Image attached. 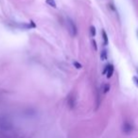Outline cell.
<instances>
[{"label":"cell","instance_id":"cell-6","mask_svg":"<svg viewBox=\"0 0 138 138\" xmlns=\"http://www.w3.org/2000/svg\"><path fill=\"white\" fill-rule=\"evenodd\" d=\"M46 4H47L48 6L52 7V8H54V9L57 8V4H56L55 0H46Z\"/></svg>","mask_w":138,"mask_h":138},{"label":"cell","instance_id":"cell-12","mask_svg":"<svg viewBox=\"0 0 138 138\" xmlns=\"http://www.w3.org/2000/svg\"><path fill=\"white\" fill-rule=\"evenodd\" d=\"M137 73H138V69H137Z\"/></svg>","mask_w":138,"mask_h":138},{"label":"cell","instance_id":"cell-7","mask_svg":"<svg viewBox=\"0 0 138 138\" xmlns=\"http://www.w3.org/2000/svg\"><path fill=\"white\" fill-rule=\"evenodd\" d=\"M110 88H111V86H110V84L106 83L103 85V93L104 94H106V93H108L109 90H110Z\"/></svg>","mask_w":138,"mask_h":138},{"label":"cell","instance_id":"cell-5","mask_svg":"<svg viewBox=\"0 0 138 138\" xmlns=\"http://www.w3.org/2000/svg\"><path fill=\"white\" fill-rule=\"evenodd\" d=\"M107 58H108V53H107V50H102L101 52H100V59L102 61H106L107 60Z\"/></svg>","mask_w":138,"mask_h":138},{"label":"cell","instance_id":"cell-9","mask_svg":"<svg viewBox=\"0 0 138 138\" xmlns=\"http://www.w3.org/2000/svg\"><path fill=\"white\" fill-rule=\"evenodd\" d=\"M73 64L76 66V68H78V69H80V68L82 67V65H81L79 62H78V61H74V62H73Z\"/></svg>","mask_w":138,"mask_h":138},{"label":"cell","instance_id":"cell-8","mask_svg":"<svg viewBox=\"0 0 138 138\" xmlns=\"http://www.w3.org/2000/svg\"><path fill=\"white\" fill-rule=\"evenodd\" d=\"M90 32H91V35L93 37L96 36V28L94 26H91L90 27Z\"/></svg>","mask_w":138,"mask_h":138},{"label":"cell","instance_id":"cell-1","mask_svg":"<svg viewBox=\"0 0 138 138\" xmlns=\"http://www.w3.org/2000/svg\"><path fill=\"white\" fill-rule=\"evenodd\" d=\"M66 26H67V29H68V31H69L70 35L72 37H75L78 34L77 26H76L75 22H74L70 17H67V18H66Z\"/></svg>","mask_w":138,"mask_h":138},{"label":"cell","instance_id":"cell-3","mask_svg":"<svg viewBox=\"0 0 138 138\" xmlns=\"http://www.w3.org/2000/svg\"><path fill=\"white\" fill-rule=\"evenodd\" d=\"M114 74V65L112 64H108L107 65V73H106V77L107 78H111Z\"/></svg>","mask_w":138,"mask_h":138},{"label":"cell","instance_id":"cell-2","mask_svg":"<svg viewBox=\"0 0 138 138\" xmlns=\"http://www.w3.org/2000/svg\"><path fill=\"white\" fill-rule=\"evenodd\" d=\"M132 130H133V127H132V123H130L129 121H125L123 123V132L129 134L132 132Z\"/></svg>","mask_w":138,"mask_h":138},{"label":"cell","instance_id":"cell-10","mask_svg":"<svg viewBox=\"0 0 138 138\" xmlns=\"http://www.w3.org/2000/svg\"><path fill=\"white\" fill-rule=\"evenodd\" d=\"M132 79H133V81H134V84L138 87V78L137 77H133Z\"/></svg>","mask_w":138,"mask_h":138},{"label":"cell","instance_id":"cell-11","mask_svg":"<svg viewBox=\"0 0 138 138\" xmlns=\"http://www.w3.org/2000/svg\"><path fill=\"white\" fill-rule=\"evenodd\" d=\"M93 45H94V47H95V49H97V47H96V41H93Z\"/></svg>","mask_w":138,"mask_h":138},{"label":"cell","instance_id":"cell-4","mask_svg":"<svg viewBox=\"0 0 138 138\" xmlns=\"http://www.w3.org/2000/svg\"><path fill=\"white\" fill-rule=\"evenodd\" d=\"M102 39H103V44L105 46H107L109 44V39H108V35L106 33L105 30H102Z\"/></svg>","mask_w":138,"mask_h":138}]
</instances>
